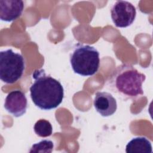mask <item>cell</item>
<instances>
[{
  "mask_svg": "<svg viewBox=\"0 0 153 153\" xmlns=\"http://www.w3.org/2000/svg\"><path fill=\"white\" fill-rule=\"evenodd\" d=\"M4 108L15 117L24 115L27 108V100L25 93L19 90L10 92L5 97Z\"/></svg>",
  "mask_w": 153,
  "mask_h": 153,
  "instance_id": "6",
  "label": "cell"
},
{
  "mask_svg": "<svg viewBox=\"0 0 153 153\" xmlns=\"http://www.w3.org/2000/svg\"><path fill=\"white\" fill-rule=\"evenodd\" d=\"M54 148V143L50 140H42L38 143L33 144L29 152H45L50 153L53 151Z\"/></svg>",
  "mask_w": 153,
  "mask_h": 153,
  "instance_id": "11",
  "label": "cell"
},
{
  "mask_svg": "<svg viewBox=\"0 0 153 153\" xmlns=\"http://www.w3.org/2000/svg\"><path fill=\"white\" fill-rule=\"evenodd\" d=\"M136 16L135 7L126 1H117L111 8V16L115 26L127 27L134 22Z\"/></svg>",
  "mask_w": 153,
  "mask_h": 153,
  "instance_id": "5",
  "label": "cell"
},
{
  "mask_svg": "<svg viewBox=\"0 0 153 153\" xmlns=\"http://www.w3.org/2000/svg\"><path fill=\"white\" fill-rule=\"evenodd\" d=\"M32 78L34 81L30 87V94L33 103L43 110H50L59 106L64 97L61 83L46 75L43 69L35 71Z\"/></svg>",
  "mask_w": 153,
  "mask_h": 153,
  "instance_id": "1",
  "label": "cell"
},
{
  "mask_svg": "<svg viewBox=\"0 0 153 153\" xmlns=\"http://www.w3.org/2000/svg\"><path fill=\"white\" fill-rule=\"evenodd\" d=\"M146 76L129 64L116 68L109 76L106 85L113 93L123 99H134L143 95L142 84Z\"/></svg>",
  "mask_w": 153,
  "mask_h": 153,
  "instance_id": "2",
  "label": "cell"
},
{
  "mask_svg": "<svg viewBox=\"0 0 153 153\" xmlns=\"http://www.w3.org/2000/svg\"><path fill=\"white\" fill-rule=\"evenodd\" d=\"M25 69L23 56L12 49L0 52V79L7 84H13L22 76Z\"/></svg>",
  "mask_w": 153,
  "mask_h": 153,
  "instance_id": "4",
  "label": "cell"
},
{
  "mask_svg": "<svg viewBox=\"0 0 153 153\" xmlns=\"http://www.w3.org/2000/svg\"><path fill=\"white\" fill-rule=\"evenodd\" d=\"M93 105L96 111L102 117L112 115L117 111L116 99L108 92L98 91L96 93Z\"/></svg>",
  "mask_w": 153,
  "mask_h": 153,
  "instance_id": "7",
  "label": "cell"
},
{
  "mask_svg": "<svg viewBox=\"0 0 153 153\" xmlns=\"http://www.w3.org/2000/svg\"><path fill=\"white\" fill-rule=\"evenodd\" d=\"M33 130L36 135L42 137L50 136L53 132L51 124L45 119L37 121L34 124Z\"/></svg>",
  "mask_w": 153,
  "mask_h": 153,
  "instance_id": "10",
  "label": "cell"
},
{
  "mask_svg": "<svg viewBox=\"0 0 153 153\" xmlns=\"http://www.w3.org/2000/svg\"><path fill=\"white\" fill-rule=\"evenodd\" d=\"M127 153H152L151 142L145 137H136L128 142L126 146Z\"/></svg>",
  "mask_w": 153,
  "mask_h": 153,
  "instance_id": "9",
  "label": "cell"
},
{
  "mask_svg": "<svg viewBox=\"0 0 153 153\" xmlns=\"http://www.w3.org/2000/svg\"><path fill=\"white\" fill-rule=\"evenodd\" d=\"M70 63L75 73L84 76H92L99 68V53L93 46L77 44L70 55Z\"/></svg>",
  "mask_w": 153,
  "mask_h": 153,
  "instance_id": "3",
  "label": "cell"
},
{
  "mask_svg": "<svg viewBox=\"0 0 153 153\" xmlns=\"http://www.w3.org/2000/svg\"><path fill=\"white\" fill-rule=\"evenodd\" d=\"M24 2L21 0H1L0 18L2 21L10 22L16 20L22 14Z\"/></svg>",
  "mask_w": 153,
  "mask_h": 153,
  "instance_id": "8",
  "label": "cell"
}]
</instances>
